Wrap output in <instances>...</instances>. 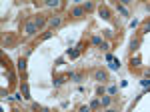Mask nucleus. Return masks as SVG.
<instances>
[{
	"instance_id": "obj_2",
	"label": "nucleus",
	"mask_w": 150,
	"mask_h": 112,
	"mask_svg": "<svg viewBox=\"0 0 150 112\" xmlns=\"http://www.w3.org/2000/svg\"><path fill=\"white\" fill-rule=\"evenodd\" d=\"M36 22H28L26 24V34H30V36H32V34H36Z\"/></svg>"
},
{
	"instance_id": "obj_12",
	"label": "nucleus",
	"mask_w": 150,
	"mask_h": 112,
	"mask_svg": "<svg viewBox=\"0 0 150 112\" xmlns=\"http://www.w3.org/2000/svg\"><path fill=\"white\" fill-rule=\"evenodd\" d=\"M98 104H100L98 100H92V102H90V108H98Z\"/></svg>"
},
{
	"instance_id": "obj_9",
	"label": "nucleus",
	"mask_w": 150,
	"mask_h": 112,
	"mask_svg": "<svg viewBox=\"0 0 150 112\" xmlns=\"http://www.w3.org/2000/svg\"><path fill=\"white\" fill-rule=\"evenodd\" d=\"M78 54H80V50H70V52H68V56H70V58H76Z\"/></svg>"
},
{
	"instance_id": "obj_14",
	"label": "nucleus",
	"mask_w": 150,
	"mask_h": 112,
	"mask_svg": "<svg viewBox=\"0 0 150 112\" xmlns=\"http://www.w3.org/2000/svg\"><path fill=\"white\" fill-rule=\"evenodd\" d=\"M132 64H134V66H138V64H140V58L136 56V58H132Z\"/></svg>"
},
{
	"instance_id": "obj_5",
	"label": "nucleus",
	"mask_w": 150,
	"mask_h": 112,
	"mask_svg": "<svg viewBox=\"0 0 150 112\" xmlns=\"http://www.w3.org/2000/svg\"><path fill=\"white\" fill-rule=\"evenodd\" d=\"M22 94H24V98H30V92H28V84H22Z\"/></svg>"
},
{
	"instance_id": "obj_10",
	"label": "nucleus",
	"mask_w": 150,
	"mask_h": 112,
	"mask_svg": "<svg viewBox=\"0 0 150 112\" xmlns=\"http://www.w3.org/2000/svg\"><path fill=\"white\" fill-rule=\"evenodd\" d=\"M60 22H62V20H60V18H50V24H52V26H58Z\"/></svg>"
},
{
	"instance_id": "obj_7",
	"label": "nucleus",
	"mask_w": 150,
	"mask_h": 112,
	"mask_svg": "<svg viewBox=\"0 0 150 112\" xmlns=\"http://www.w3.org/2000/svg\"><path fill=\"white\" fill-rule=\"evenodd\" d=\"M34 110H36V112H50L48 108H44V106H38V104H34Z\"/></svg>"
},
{
	"instance_id": "obj_15",
	"label": "nucleus",
	"mask_w": 150,
	"mask_h": 112,
	"mask_svg": "<svg viewBox=\"0 0 150 112\" xmlns=\"http://www.w3.org/2000/svg\"><path fill=\"white\" fill-rule=\"evenodd\" d=\"M142 86H150V80H148V78H144V80H142Z\"/></svg>"
},
{
	"instance_id": "obj_3",
	"label": "nucleus",
	"mask_w": 150,
	"mask_h": 112,
	"mask_svg": "<svg viewBox=\"0 0 150 112\" xmlns=\"http://www.w3.org/2000/svg\"><path fill=\"white\" fill-rule=\"evenodd\" d=\"M96 80H100V82H106V80H108V76H106V72H96Z\"/></svg>"
},
{
	"instance_id": "obj_8",
	"label": "nucleus",
	"mask_w": 150,
	"mask_h": 112,
	"mask_svg": "<svg viewBox=\"0 0 150 112\" xmlns=\"http://www.w3.org/2000/svg\"><path fill=\"white\" fill-rule=\"evenodd\" d=\"M100 16H102V18H110V14H108L106 8H100Z\"/></svg>"
},
{
	"instance_id": "obj_4",
	"label": "nucleus",
	"mask_w": 150,
	"mask_h": 112,
	"mask_svg": "<svg viewBox=\"0 0 150 112\" xmlns=\"http://www.w3.org/2000/svg\"><path fill=\"white\" fill-rule=\"evenodd\" d=\"M18 68H20L22 72L26 70V60H24V58H20V60H18Z\"/></svg>"
},
{
	"instance_id": "obj_6",
	"label": "nucleus",
	"mask_w": 150,
	"mask_h": 112,
	"mask_svg": "<svg viewBox=\"0 0 150 112\" xmlns=\"http://www.w3.org/2000/svg\"><path fill=\"white\" fill-rule=\"evenodd\" d=\"M82 12H84V8H74L72 10V16H82Z\"/></svg>"
},
{
	"instance_id": "obj_13",
	"label": "nucleus",
	"mask_w": 150,
	"mask_h": 112,
	"mask_svg": "<svg viewBox=\"0 0 150 112\" xmlns=\"http://www.w3.org/2000/svg\"><path fill=\"white\" fill-rule=\"evenodd\" d=\"M92 42H94V44H98V46H100V44H102V40H100V38H98V36H94V38H92Z\"/></svg>"
},
{
	"instance_id": "obj_1",
	"label": "nucleus",
	"mask_w": 150,
	"mask_h": 112,
	"mask_svg": "<svg viewBox=\"0 0 150 112\" xmlns=\"http://www.w3.org/2000/svg\"><path fill=\"white\" fill-rule=\"evenodd\" d=\"M106 60L110 62V68H112V70H116V68H120V62H118L116 58H112V54H108V56H106Z\"/></svg>"
},
{
	"instance_id": "obj_11",
	"label": "nucleus",
	"mask_w": 150,
	"mask_h": 112,
	"mask_svg": "<svg viewBox=\"0 0 150 112\" xmlns=\"http://www.w3.org/2000/svg\"><path fill=\"white\" fill-rule=\"evenodd\" d=\"M102 104H104V106L110 104V98H108V96H104V98H102Z\"/></svg>"
}]
</instances>
